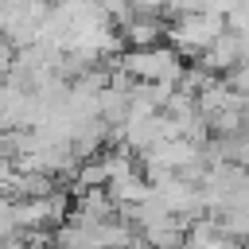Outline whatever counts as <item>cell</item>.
I'll list each match as a JSON object with an SVG mask.
<instances>
[{"label":"cell","instance_id":"6da1fadb","mask_svg":"<svg viewBox=\"0 0 249 249\" xmlns=\"http://www.w3.org/2000/svg\"><path fill=\"white\" fill-rule=\"evenodd\" d=\"M117 70H124V74H132L136 82H167V86H179L183 82V74H187V66H183V54L175 51V47H148V51H124L121 58H117Z\"/></svg>","mask_w":249,"mask_h":249},{"label":"cell","instance_id":"7a4b0ae2","mask_svg":"<svg viewBox=\"0 0 249 249\" xmlns=\"http://www.w3.org/2000/svg\"><path fill=\"white\" fill-rule=\"evenodd\" d=\"M105 191H109V198L117 202V210H124V206H140V202H148V198H152V183H148L140 171L113 179Z\"/></svg>","mask_w":249,"mask_h":249},{"label":"cell","instance_id":"3957f363","mask_svg":"<svg viewBox=\"0 0 249 249\" xmlns=\"http://www.w3.org/2000/svg\"><path fill=\"white\" fill-rule=\"evenodd\" d=\"M109 136H113V124H109V121H101V117L86 121V124L78 128V136H74V152H78V160H82V163L93 160V156L109 144Z\"/></svg>","mask_w":249,"mask_h":249},{"label":"cell","instance_id":"277c9868","mask_svg":"<svg viewBox=\"0 0 249 249\" xmlns=\"http://www.w3.org/2000/svg\"><path fill=\"white\" fill-rule=\"evenodd\" d=\"M140 237H144L148 249H187V226H183L175 214H167L163 222H156V226L144 230Z\"/></svg>","mask_w":249,"mask_h":249},{"label":"cell","instance_id":"5b68a950","mask_svg":"<svg viewBox=\"0 0 249 249\" xmlns=\"http://www.w3.org/2000/svg\"><path fill=\"white\" fill-rule=\"evenodd\" d=\"M226 31H233V35H249V4H233V12L226 16Z\"/></svg>","mask_w":249,"mask_h":249},{"label":"cell","instance_id":"8992f818","mask_svg":"<svg viewBox=\"0 0 249 249\" xmlns=\"http://www.w3.org/2000/svg\"><path fill=\"white\" fill-rule=\"evenodd\" d=\"M237 249H249V245H237Z\"/></svg>","mask_w":249,"mask_h":249}]
</instances>
